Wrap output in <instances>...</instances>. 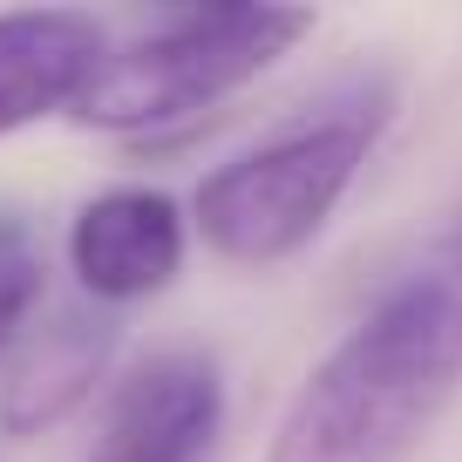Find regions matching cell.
<instances>
[{"label": "cell", "mask_w": 462, "mask_h": 462, "mask_svg": "<svg viewBox=\"0 0 462 462\" xmlns=\"http://www.w3.org/2000/svg\"><path fill=\"white\" fill-rule=\"evenodd\" d=\"M462 394V286L408 273L300 381L265 462H408Z\"/></svg>", "instance_id": "6da1fadb"}, {"label": "cell", "mask_w": 462, "mask_h": 462, "mask_svg": "<svg viewBox=\"0 0 462 462\" xmlns=\"http://www.w3.org/2000/svg\"><path fill=\"white\" fill-rule=\"evenodd\" d=\"M388 109H394L388 88L361 82L319 102L313 116L286 123L279 136H265L259 150L217 163L190 198V231L204 238V252L225 265H245V273L300 259L354 190Z\"/></svg>", "instance_id": "7a4b0ae2"}, {"label": "cell", "mask_w": 462, "mask_h": 462, "mask_svg": "<svg viewBox=\"0 0 462 462\" xmlns=\"http://www.w3.org/2000/svg\"><path fill=\"white\" fill-rule=\"evenodd\" d=\"M313 34L306 7H157L75 102V123L102 136H163L252 88Z\"/></svg>", "instance_id": "3957f363"}, {"label": "cell", "mask_w": 462, "mask_h": 462, "mask_svg": "<svg viewBox=\"0 0 462 462\" xmlns=\"http://www.w3.org/2000/svg\"><path fill=\"white\" fill-rule=\"evenodd\" d=\"M225 429V374L198 346H163L109 388L88 462H204Z\"/></svg>", "instance_id": "277c9868"}, {"label": "cell", "mask_w": 462, "mask_h": 462, "mask_svg": "<svg viewBox=\"0 0 462 462\" xmlns=\"http://www.w3.org/2000/svg\"><path fill=\"white\" fill-rule=\"evenodd\" d=\"M184 245H190V217L177 211L171 190H150V184L96 190L69 217V273L82 286V300L102 313L157 300L184 273Z\"/></svg>", "instance_id": "5b68a950"}, {"label": "cell", "mask_w": 462, "mask_h": 462, "mask_svg": "<svg viewBox=\"0 0 462 462\" xmlns=\"http://www.w3.org/2000/svg\"><path fill=\"white\" fill-rule=\"evenodd\" d=\"M123 346V327L102 306H55L42 327L21 333V346L0 367V435L7 442H42L69 415L96 402L109 381V361Z\"/></svg>", "instance_id": "8992f818"}, {"label": "cell", "mask_w": 462, "mask_h": 462, "mask_svg": "<svg viewBox=\"0 0 462 462\" xmlns=\"http://www.w3.org/2000/svg\"><path fill=\"white\" fill-rule=\"evenodd\" d=\"M102 61H109V28L82 7L0 14V143L48 116H69Z\"/></svg>", "instance_id": "52a82bcc"}, {"label": "cell", "mask_w": 462, "mask_h": 462, "mask_svg": "<svg viewBox=\"0 0 462 462\" xmlns=\"http://www.w3.org/2000/svg\"><path fill=\"white\" fill-rule=\"evenodd\" d=\"M34 300H42V265H34V252H28V231L0 225V367H7V354H14L21 333H28Z\"/></svg>", "instance_id": "ba28073f"}, {"label": "cell", "mask_w": 462, "mask_h": 462, "mask_svg": "<svg viewBox=\"0 0 462 462\" xmlns=\"http://www.w3.org/2000/svg\"><path fill=\"white\" fill-rule=\"evenodd\" d=\"M442 273L462 286V211H456V225H448V238H442Z\"/></svg>", "instance_id": "9c48e42d"}]
</instances>
